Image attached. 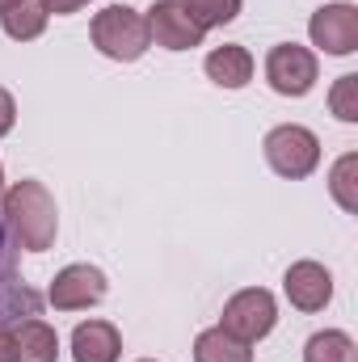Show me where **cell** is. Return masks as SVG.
<instances>
[{"mask_svg": "<svg viewBox=\"0 0 358 362\" xmlns=\"http://www.w3.org/2000/svg\"><path fill=\"white\" fill-rule=\"evenodd\" d=\"M329 189H333L337 206L354 215L358 211V156L354 152H346V156L333 165V173H329Z\"/></svg>", "mask_w": 358, "mask_h": 362, "instance_id": "cell-17", "label": "cell"}, {"mask_svg": "<svg viewBox=\"0 0 358 362\" xmlns=\"http://www.w3.org/2000/svg\"><path fill=\"white\" fill-rule=\"evenodd\" d=\"M0 219H4L8 240L25 253H47L55 245L59 211H55V198L42 181L25 177L17 185H8L4 198H0Z\"/></svg>", "mask_w": 358, "mask_h": 362, "instance_id": "cell-1", "label": "cell"}, {"mask_svg": "<svg viewBox=\"0 0 358 362\" xmlns=\"http://www.w3.org/2000/svg\"><path fill=\"white\" fill-rule=\"evenodd\" d=\"M0 362H17V350H13V329L0 325Z\"/></svg>", "mask_w": 358, "mask_h": 362, "instance_id": "cell-22", "label": "cell"}, {"mask_svg": "<svg viewBox=\"0 0 358 362\" xmlns=\"http://www.w3.org/2000/svg\"><path fill=\"white\" fill-rule=\"evenodd\" d=\"M144 21H148V38L165 51H194L207 38V30L190 17V8L181 0H156L144 13Z\"/></svg>", "mask_w": 358, "mask_h": 362, "instance_id": "cell-6", "label": "cell"}, {"mask_svg": "<svg viewBox=\"0 0 358 362\" xmlns=\"http://www.w3.org/2000/svg\"><path fill=\"white\" fill-rule=\"evenodd\" d=\"M282 291L291 299V308L299 312H325L329 299H333V274L325 270L321 262H295L287 278H282Z\"/></svg>", "mask_w": 358, "mask_h": 362, "instance_id": "cell-9", "label": "cell"}, {"mask_svg": "<svg viewBox=\"0 0 358 362\" xmlns=\"http://www.w3.org/2000/svg\"><path fill=\"white\" fill-rule=\"evenodd\" d=\"M89 38H93V47H97L105 59H114V64H135V59L152 47L144 13H135L131 4H110V8H101L89 25Z\"/></svg>", "mask_w": 358, "mask_h": 362, "instance_id": "cell-2", "label": "cell"}, {"mask_svg": "<svg viewBox=\"0 0 358 362\" xmlns=\"http://www.w3.org/2000/svg\"><path fill=\"white\" fill-rule=\"evenodd\" d=\"M304 362H358L354 337L342 333V329H325V333H312L308 346H304Z\"/></svg>", "mask_w": 358, "mask_h": 362, "instance_id": "cell-16", "label": "cell"}, {"mask_svg": "<svg viewBox=\"0 0 358 362\" xmlns=\"http://www.w3.org/2000/svg\"><path fill=\"white\" fill-rule=\"evenodd\" d=\"M0 198H4V169H0Z\"/></svg>", "mask_w": 358, "mask_h": 362, "instance_id": "cell-24", "label": "cell"}, {"mask_svg": "<svg viewBox=\"0 0 358 362\" xmlns=\"http://www.w3.org/2000/svg\"><path fill=\"white\" fill-rule=\"evenodd\" d=\"M13 4H17V0H0V13H4V8H13Z\"/></svg>", "mask_w": 358, "mask_h": 362, "instance_id": "cell-23", "label": "cell"}, {"mask_svg": "<svg viewBox=\"0 0 358 362\" xmlns=\"http://www.w3.org/2000/svg\"><path fill=\"white\" fill-rule=\"evenodd\" d=\"M13 350H17V362H55L59 358V333L42 316H25L13 325Z\"/></svg>", "mask_w": 358, "mask_h": 362, "instance_id": "cell-12", "label": "cell"}, {"mask_svg": "<svg viewBox=\"0 0 358 362\" xmlns=\"http://www.w3.org/2000/svg\"><path fill=\"white\" fill-rule=\"evenodd\" d=\"M105 291H110L105 274L97 270V266H89V262H76V266H64V270L55 274L47 299H51L55 312H81V308L101 303Z\"/></svg>", "mask_w": 358, "mask_h": 362, "instance_id": "cell-7", "label": "cell"}, {"mask_svg": "<svg viewBox=\"0 0 358 362\" xmlns=\"http://www.w3.org/2000/svg\"><path fill=\"white\" fill-rule=\"evenodd\" d=\"M274 325H278V303H274V295H270L266 286H245V291H236V295L224 303V316H219V329L232 333V337L245 341V346H258L262 337H270Z\"/></svg>", "mask_w": 358, "mask_h": 362, "instance_id": "cell-4", "label": "cell"}, {"mask_svg": "<svg viewBox=\"0 0 358 362\" xmlns=\"http://www.w3.org/2000/svg\"><path fill=\"white\" fill-rule=\"evenodd\" d=\"M329 110L342 118V122H358V76H342L333 89H329Z\"/></svg>", "mask_w": 358, "mask_h": 362, "instance_id": "cell-19", "label": "cell"}, {"mask_svg": "<svg viewBox=\"0 0 358 362\" xmlns=\"http://www.w3.org/2000/svg\"><path fill=\"white\" fill-rule=\"evenodd\" d=\"M13 122H17V101L8 89H0V139L13 131Z\"/></svg>", "mask_w": 358, "mask_h": 362, "instance_id": "cell-20", "label": "cell"}, {"mask_svg": "<svg viewBox=\"0 0 358 362\" xmlns=\"http://www.w3.org/2000/svg\"><path fill=\"white\" fill-rule=\"evenodd\" d=\"M207 76L219 85V89H245L253 81V55L241 47V42H224L207 55Z\"/></svg>", "mask_w": 358, "mask_h": 362, "instance_id": "cell-13", "label": "cell"}, {"mask_svg": "<svg viewBox=\"0 0 358 362\" xmlns=\"http://www.w3.org/2000/svg\"><path fill=\"white\" fill-rule=\"evenodd\" d=\"M89 0H42V8L47 13H55V17H68V13H81Z\"/></svg>", "mask_w": 358, "mask_h": 362, "instance_id": "cell-21", "label": "cell"}, {"mask_svg": "<svg viewBox=\"0 0 358 362\" xmlns=\"http://www.w3.org/2000/svg\"><path fill=\"white\" fill-rule=\"evenodd\" d=\"M194 362H253V346L236 341L232 333H224L215 325L194 337Z\"/></svg>", "mask_w": 358, "mask_h": 362, "instance_id": "cell-14", "label": "cell"}, {"mask_svg": "<svg viewBox=\"0 0 358 362\" xmlns=\"http://www.w3.org/2000/svg\"><path fill=\"white\" fill-rule=\"evenodd\" d=\"M72 358L76 362H118L122 358V333L110 320H85L72 333Z\"/></svg>", "mask_w": 358, "mask_h": 362, "instance_id": "cell-11", "label": "cell"}, {"mask_svg": "<svg viewBox=\"0 0 358 362\" xmlns=\"http://www.w3.org/2000/svg\"><path fill=\"white\" fill-rule=\"evenodd\" d=\"M308 34H312V47H321L325 55H354L358 51V8L346 4V0L316 8L312 21H308Z\"/></svg>", "mask_w": 358, "mask_h": 362, "instance_id": "cell-8", "label": "cell"}, {"mask_svg": "<svg viewBox=\"0 0 358 362\" xmlns=\"http://www.w3.org/2000/svg\"><path fill=\"white\" fill-rule=\"evenodd\" d=\"M262 148H266V165L278 173V177H287V181L312 177L316 165H321V139H316L308 127H299V122H282V127H274Z\"/></svg>", "mask_w": 358, "mask_h": 362, "instance_id": "cell-3", "label": "cell"}, {"mask_svg": "<svg viewBox=\"0 0 358 362\" xmlns=\"http://www.w3.org/2000/svg\"><path fill=\"white\" fill-rule=\"evenodd\" d=\"M139 362H156V358H139Z\"/></svg>", "mask_w": 358, "mask_h": 362, "instance_id": "cell-25", "label": "cell"}, {"mask_svg": "<svg viewBox=\"0 0 358 362\" xmlns=\"http://www.w3.org/2000/svg\"><path fill=\"white\" fill-rule=\"evenodd\" d=\"M47 8H42V0H17L13 8H4L0 13V30L13 38V42H34L42 30H47Z\"/></svg>", "mask_w": 358, "mask_h": 362, "instance_id": "cell-15", "label": "cell"}, {"mask_svg": "<svg viewBox=\"0 0 358 362\" xmlns=\"http://www.w3.org/2000/svg\"><path fill=\"white\" fill-rule=\"evenodd\" d=\"M190 8V17L202 25V30H215V25H228L241 17V4L245 0H181Z\"/></svg>", "mask_w": 358, "mask_h": 362, "instance_id": "cell-18", "label": "cell"}, {"mask_svg": "<svg viewBox=\"0 0 358 362\" xmlns=\"http://www.w3.org/2000/svg\"><path fill=\"white\" fill-rule=\"evenodd\" d=\"M8 253H13V240H8L4 219H0V325H4V329H13V325L25 320V316H38V295H34L25 282L13 278Z\"/></svg>", "mask_w": 358, "mask_h": 362, "instance_id": "cell-10", "label": "cell"}, {"mask_svg": "<svg viewBox=\"0 0 358 362\" xmlns=\"http://www.w3.org/2000/svg\"><path fill=\"white\" fill-rule=\"evenodd\" d=\"M321 68H316V55L299 42H278L270 47L266 55V81L278 97H308L316 85Z\"/></svg>", "mask_w": 358, "mask_h": 362, "instance_id": "cell-5", "label": "cell"}]
</instances>
